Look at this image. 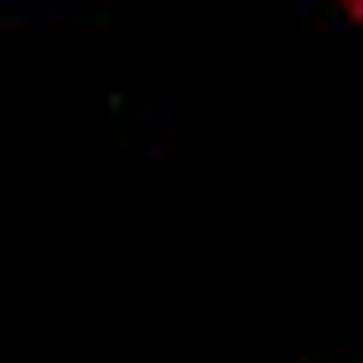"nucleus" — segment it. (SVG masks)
I'll use <instances>...</instances> for the list:
<instances>
[{
	"label": "nucleus",
	"instance_id": "obj_1",
	"mask_svg": "<svg viewBox=\"0 0 363 363\" xmlns=\"http://www.w3.org/2000/svg\"><path fill=\"white\" fill-rule=\"evenodd\" d=\"M340 9H347V16H355V24H363V0H340Z\"/></svg>",
	"mask_w": 363,
	"mask_h": 363
}]
</instances>
